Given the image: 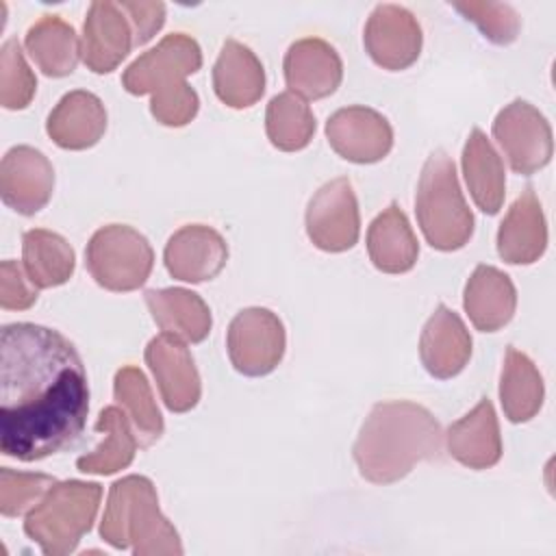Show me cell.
I'll use <instances>...</instances> for the list:
<instances>
[{
  "instance_id": "cell-1",
  "label": "cell",
  "mask_w": 556,
  "mask_h": 556,
  "mask_svg": "<svg viewBox=\"0 0 556 556\" xmlns=\"http://www.w3.org/2000/svg\"><path fill=\"white\" fill-rule=\"evenodd\" d=\"M80 354L59 330L17 321L0 332V450L33 463L72 445L87 421Z\"/></svg>"
},
{
  "instance_id": "cell-2",
  "label": "cell",
  "mask_w": 556,
  "mask_h": 556,
  "mask_svg": "<svg viewBox=\"0 0 556 556\" xmlns=\"http://www.w3.org/2000/svg\"><path fill=\"white\" fill-rule=\"evenodd\" d=\"M441 443V424L426 406L389 400L369 410L352 452L365 480L391 484L410 473L417 463L437 458Z\"/></svg>"
},
{
  "instance_id": "cell-3",
  "label": "cell",
  "mask_w": 556,
  "mask_h": 556,
  "mask_svg": "<svg viewBox=\"0 0 556 556\" xmlns=\"http://www.w3.org/2000/svg\"><path fill=\"white\" fill-rule=\"evenodd\" d=\"M200 67L202 50L198 41L185 33H172L124 70L122 85L132 96L150 93V113L154 119L163 126L180 128L200 109L198 93L185 80Z\"/></svg>"
},
{
  "instance_id": "cell-4",
  "label": "cell",
  "mask_w": 556,
  "mask_h": 556,
  "mask_svg": "<svg viewBox=\"0 0 556 556\" xmlns=\"http://www.w3.org/2000/svg\"><path fill=\"white\" fill-rule=\"evenodd\" d=\"M100 536L115 549L130 547L135 556H178V530L159 510V495L146 476H126L109 489Z\"/></svg>"
},
{
  "instance_id": "cell-5",
  "label": "cell",
  "mask_w": 556,
  "mask_h": 556,
  "mask_svg": "<svg viewBox=\"0 0 556 556\" xmlns=\"http://www.w3.org/2000/svg\"><path fill=\"white\" fill-rule=\"evenodd\" d=\"M415 213L434 250H460L473 235V215L463 198L454 161L443 150H434L421 167Z\"/></svg>"
},
{
  "instance_id": "cell-6",
  "label": "cell",
  "mask_w": 556,
  "mask_h": 556,
  "mask_svg": "<svg viewBox=\"0 0 556 556\" xmlns=\"http://www.w3.org/2000/svg\"><path fill=\"white\" fill-rule=\"evenodd\" d=\"M102 486L83 480L54 482L48 493L28 510L24 532L48 556L72 554L78 541L91 530Z\"/></svg>"
},
{
  "instance_id": "cell-7",
  "label": "cell",
  "mask_w": 556,
  "mask_h": 556,
  "mask_svg": "<svg viewBox=\"0 0 556 556\" xmlns=\"http://www.w3.org/2000/svg\"><path fill=\"white\" fill-rule=\"evenodd\" d=\"M91 278L109 291H135L152 271L154 252L150 241L126 224L98 228L85 250Z\"/></svg>"
},
{
  "instance_id": "cell-8",
  "label": "cell",
  "mask_w": 556,
  "mask_h": 556,
  "mask_svg": "<svg viewBox=\"0 0 556 556\" xmlns=\"http://www.w3.org/2000/svg\"><path fill=\"white\" fill-rule=\"evenodd\" d=\"M287 345L285 326L276 313L263 306L239 311L226 334L228 358L243 376H267L282 361Z\"/></svg>"
},
{
  "instance_id": "cell-9",
  "label": "cell",
  "mask_w": 556,
  "mask_h": 556,
  "mask_svg": "<svg viewBox=\"0 0 556 556\" xmlns=\"http://www.w3.org/2000/svg\"><path fill=\"white\" fill-rule=\"evenodd\" d=\"M493 137L510 169L523 176L545 167L554 152L552 128L545 115L526 100H513L497 113Z\"/></svg>"
},
{
  "instance_id": "cell-10",
  "label": "cell",
  "mask_w": 556,
  "mask_h": 556,
  "mask_svg": "<svg viewBox=\"0 0 556 556\" xmlns=\"http://www.w3.org/2000/svg\"><path fill=\"white\" fill-rule=\"evenodd\" d=\"M361 232L356 193L350 178H334L319 187L306 208V235L324 252L354 248Z\"/></svg>"
},
{
  "instance_id": "cell-11",
  "label": "cell",
  "mask_w": 556,
  "mask_h": 556,
  "mask_svg": "<svg viewBox=\"0 0 556 556\" xmlns=\"http://www.w3.org/2000/svg\"><path fill=\"white\" fill-rule=\"evenodd\" d=\"M421 39L417 17L400 4H378L363 33V43L371 61L391 72L406 70L417 61Z\"/></svg>"
},
{
  "instance_id": "cell-12",
  "label": "cell",
  "mask_w": 556,
  "mask_h": 556,
  "mask_svg": "<svg viewBox=\"0 0 556 556\" xmlns=\"http://www.w3.org/2000/svg\"><path fill=\"white\" fill-rule=\"evenodd\" d=\"M330 148L345 161L367 165L382 161L393 146V128L369 106H345L326 122Z\"/></svg>"
},
{
  "instance_id": "cell-13",
  "label": "cell",
  "mask_w": 556,
  "mask_h": 556,
  "mask_svg": "<svg viewBox=\"0 0 556 556\" xmlns=\"http://www.w3.org/2000/svg\"><path fill=\"white\" fill-rule=\"evenodd\" d=\"M135 46V28L119 2L96 0L89 4L83 24L80 56L91 72H113Z\"/></svg>"
},
{
  "instance_id": "cell-14",
  "label": "cell",
  "mask_w": 556,
  "mask_h": 556,
  "mask_svg": "<svg viewBox=\"0 0 556 556\" xmlns=\"http://www.w3.org/2000/svg\"><path fill=\"white\" fill-rule=\"evenodd\" d=\"M54 191V169L43 152L33 146L11 148L0 163V195L22 215L41 211Z\"/></svg>"
},
{
  "instance_id": "cell-15",
  "label": "cell",
  "mask_w": 556,
  "mask_h": 556,
  "mask_svg": "<svg viewBox=\"0 0 556 556\" xmlns=\"http://www.w3.org/2000/svg\"><path fill=\"white\" fill-rule=\"evenodd\" d=\"M146 363L172 413H187L200 402L202 384L193 356L182 339L161 332L146 348Z\"/></svg>"
},
{
  "instance_id": "cell-16",
  "label": "cell",
  "mask_w": 556,
  "mask_h": 556,
  "mask_svg": "<svg viewBox=\"0 0 556 556\" xmlns=\"http://www.w3.org/2000/svg\"><path fill=\"white\" fill-rule=\"evenodd\" d=\"M163 261L172 278L204 282L226 267L228 243L211 226L187 224L167 239Z\"/></svg>"
},
{
  "instance_id": "cell-17",
  "label": "cell",
  "mask_w": 556,
  "mask_h": 556,
  "mask_svg": "<svg viewBox=\"0 0 556 556\" xmlns=\"http://www.w3.org/2000/svg\"><path fill=\"white\" fill-rule=\"evenodd\" d=\"M282 70L291 93L306 100H319L334 93L343 78L339 52L319 37H304L291 43Z\"/></svg>"
},
{
  "instance_id": "cell-18",
  "label": "cell",
  "mask_w": 556,
  "mask_h": 556,
  "mask_svg": "<svg viewBox=\"0 0 556 556\" xmlns=\"http://www.w3.org/2000/svg\"><path fill=\"white\" fill-rule=\"evenodd\" d=\"M419 358L432 378L447 380L465 369L471 358V337L463 319L439 304L419 339Z\"/></svg>"
},
{
  "instance_id": "cell-19",
  "label": "cell",
  "mask_w": 556,
  "mask_h": 556,
  "mask_svg": "<svg viewBox=\"0 0 556 556\" xmlns=\"http://www.w3.org/2000/svg\"><path fill=\"white\" fill-rule=\"evenodd\" d=\"M104 130V104L96 93L85 89L65 93L46 122L48 137L63 150H87L102 139Z\"/></svg>"
},
{
  "instance_id": "cell-20",
  "label": "cell",
  "mask_w": 556,
  "mask_h": 556,
  "mask_svg": "<svg viewBox=\"0 0 556 556\" xmlns=\"http://www.w3.org/2000/svg\"><path fill=\"white\" fill-rule=\"evenodd\" d=\"M447 452L469 469H489L502 456V437L495 408L482 397L465 417L454 421L445 434Z\"/></svg>"
},
{
  "instance_id": "cell-21",
  "label": "cell",
  "mask_w": 556,
  "mask_h": 556,
  "mask_svg": "<svg viewBox=\"0 0 556 556\" xmlns=\"http://www.w3.org/2000/svg\"><path fill=\"white\" fill-rule=\"evenodd\" d=\"M547 248V224L539 198L526 189L508 208L497 230V254L510 265H530Z\"/></svg>"
},
{
  "instance_id": "cell-22",
  "label": "cell",
  "mask_w": 556,
  "mask_h": 556,
  "mask_svg": "<svg viewBox=\"0 0 556 556\" xmlns=\"http://www.w3.org/2000/svg\"><path fill=\"white\" fill-rule=\"evenodd\" d=\"M465 313L482 332L504 328L517 308V291L508 274L493 265H478L465 285Z\"/></svg>"
},
{
  "instance_id": "cell-23",
  "label": "cell",
  "mask_w": 556,
  "mask_h": 556,
  "mask_svg": "<svg viewBox=\"0 0 556 556\" xmlns=\"http://www.w3.org/2000/svg\"><path fill=\"white\" fill-rule=\"evenodd\" d=\"M213 89L230 109L252 106L265 91L263 63L248 46L237 39H226L213 65Z\"/></svg>"
},
{
  "instance_id": "cell-24",
  "label": "cell",
  "mask_w": 556,
  "mask_h": 556,
  "mask_svg": "<svg viewBox=\"0 0 556 556\" xmlns=\"http://www.w3.org/2000/svg\"><path fill=\"white\" fill-rule=\"evenodd\" d=\"M146 304L152 319L165 334L189 343H200L211 332V308L198 293L189 289H150L146 291Z\"/></svg>"
},
{
  "instance_id": "cell-25",
  "label": "cell",
  "mask_w": 556,
  "mask_h": 556,
  "mask_svg": "<svg viewBox=\"0 0 556 556\" xmlns=\"http://www.w3.org/2000/svg\"><path fill=\"white\" fill-rule=\"evenodd\" d=\"M367 252L374 267L384 274H404L415 267L419 243L408 217L397 204H389L369 224Z\"/></svg>"
},
{
  "instance_id": "cell-26",
  "label": "cell",
  "mask_w": 556,
  "mask_h": 556,
  "mask_svg": "<svg viewBox=\"0 0 556 556\" xmlns=\"http://www.w3.org/2000/svg\"><path fill=\"white\" fill-rule=\"evenodd\" d=\"M463 174L476 206L486 215L500 213L506 195L504 165L480 128H473L465 141Z\"/></svg>"
},
{
  "instance_id": "cell-27",
  "label": "cell",
  "mask_w": 556,
  "mask_h": 556,
  "mask_svg": "<svg viewBox=\"0 0 556 556\" xmlns=\"http://www.w3.org/2000/svg\"><path fill=\"white\" fill-rule=\"evenodd\" d=\"M26 52L37 67L52 78H63L76 70L80 43L72 24L59 15H41L26 33Z\"/></svg>"
},
{
  "instance_id": "cell-28",
  "label": "cell",
  "mask_w": 556,
  "mask_h": 556,
  "mask_svg": "<svg viewBox=\"0 0 556 556\" xmlns=\"http://www.w3.org/2000/svg\"><path fill=\"white\" fill-rule=\"evenodd\" d=\"M22 263L37 289H50L65 285L72 278L76 254L61 235L46 228H33L22 237Z\"/></svg>"
},
{
  "instance_id": "cell-29",
  "label": "cell",
  "mask_w": 556,
  "mask_h": 556,
  "mask_svg": "<svg viewBox=\"0 0 556 556\" xmlns=\"http://www.w3.org/2000/svg\"><path fill=\"white\" fill-rule=\"evenodd\" d=\"M543 395V378L536 365L523 352L508 345L500 378V402L504 415L513 424L530 421L541 410Z\"/></svg>"
},
{
  "instance_id": "cell-30",
  "label": "cell",
  "mask_w": 556,
  "mask_h": 556,
  "mask_svg": "<svg viewBox=\"0 0 556 556\" xmlns=\"http://www.w3.org/2000/svg\"><path fill=\"white\" fill-rule=\"evenodd\" d=\"M96 430L104 432V441L76 460L78 471L111 476L119 469H126L132 463L137 450V439L130 430V417L117 406H106L98 415Z\"/></svg>"
},
{
  "instance_id": "cell-31",
  "label": "cell",
  "mask_w": 556,
  "mask_h": 556,
  "mask_svg": "<svg viewBox=\"0 0 556 556\" xmlns=\"http://www.w3.org/2000/svg\"><path fill=\"white\" fill-rule=\"evenodd\" d=\"M113 395L130 417L135 432L139 437V445L148 447L161 439L163 417L152 397L150 384L139 367L124 365L117 369L113 380Z\"/></svg>"
},
{
  "instance_id": "cell-32",
  "label": "cell",
  "mask_w": 556,
  "mask_h": 556,
  "mask_svg": "<svg viewBox=\"0 0 556 556\" xmlns=\"http://www.w3.org/2000/svg\"><path fill=\"white\" fill-rule=\"evenodd\" d=\"M265 130L274 148L295 152L311 143L315 132V115L300 96L285 91L269 100L265 111Z\"/></svg>"
},
{
  "instance_id": "cell-33",
  "label": "cell",
  "mask_w": 556,
  "mask_h": 556,
  "mask_svg": "<svg viewBox=\"0 0 556 556\" xmlns=\"http://www.w3.org/2000/svg\"><path fill=\"white\" fill-rule=\"evenodd\" d=\"M35 89L37 78L22 54L20 41L7 39L0 50V104L9 111L26 109Z\"/></svg>"
},
{
  "instance_id": "cell-34",
  "label": "cell",
  "mask_w": 556,
  "mask_h": 556,
  "mask_svg": "<svg viewBox=\"0 0 556 556\" xmlns=\"http://www.w3.org/2000/svg\"><path fill=\"white\" fill-rule=\"evenodd\" d=\"M56 480L48 473L0 469V513L4 517H17L35 506Z\"/></svg>"
},
{
  "instance_id": "cell-35",
  "label": "cell",
  "mask_w": 556,
  "mask_h": 556,
  "mask_svg": "<svg viewBox=\"0 0 556 556\" xmlns=\"http://www.w3.org/2000/svg\"><path fill=\"white\" fill-rule=\"evenodd\" d=\"M454 9L473 22L478 30L497 46L513 43L519 35L521 20L513 7L502 2H454Z\"/></svg>"
},
{
  "instance_id": "cell-36",
  "label": "cell",
  "mask_w": 556,
  "mask_h": 556,
  "mask_svg": "<svg viewBox=\"0 0 556 556\" xmlns=\"http://www.w3.org/2000/svg\"><path fill=\"white\" fill-rule=\"evenodd\" d=\"M37 302V287L15 261L0 265V306L4 311H26Z\"/></svg>"
},
{
  "instance_id": "cell-37",
  "label": "cell",
  "mask_w": 556,
  "mask_h": 556,
  "mask_svg": "<svg viewBox=\"0 0 556 556\" xmlns=\"http://www.w3.org/2000/svg\"><path fill=\"white\" fill-rule=\"evenodd\" d=\"M122 9L128 13L130 24L135 28L137 46L148 43L165 22V4L163 2H119Z\"/></svg>"
}]
</instances>
